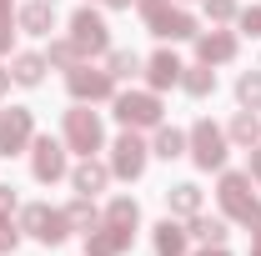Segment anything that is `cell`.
I'll list each match as a JSON object with an SVG mask.
<instances>
[{
  "instance_id": "277c9868",
  "label": "cell",
  "mask_w": 261,
  "mask_h": 256,
  "mask_svg": "<svg viewBox=\"0 0 261 256\" xmlns=\"http://www.w3.org/2000/svg\"><path fill=\"white\" fill-rule=\"evenodd\" d=\"M116 121L126 131H156L161 126V100H156V91H126V96H116Z\"/></svg>"
},
{
  "instance_id": "d6986e66",
  "label": "cell",
  "mask_w": 261,
  "mask_h": 256,
  "mask_svg": "<svg viewBox=\"0 0 261 256\" xmlns=\"http://www.w3.org/2000/svg\"><path fill=\"white\" fill-rule=\"evenodd\" d=\"M151 241H156V256H186V241H191V236L166 216V221L156 226V236H151Z\"/></svg>"
},
{
  "instance_id": "7402d4cb",
  "label": "cell",
  "mask_w": 261,
  "mask_h": 256,
  "mask_svg": "<svg viewBox=\"0 0 261 256\" xmlns=\"http://www.w3.org/2000/svg\"><path fill=\"white\" fill-rule=\"evenodd\" d=\"M186 236L206 241V246H221V241H226V221H221V216H201V211H196L191 226H186Z\"/></svg>"
},
{
  "instance_id": "603a6c76",
  "label": "cell",
  "mask_w": 261,
  "mask_h": 256,
  "mask_svg": "<svg viewBox=\"0 0 261 256\" xmlns=\"http://www.w3.org/2000/svg\"><path fill=\"white\" fill-rule=\"evenodd\" d=\"M65 221H70V231H96V226H100L96 201H91V196H75V201L65 206Z\"/></svg>"
},
{
  "instance_id": "52a82bcc",
  "label": "cell",
  "mask_w": 261,
  "mask_h": 256,
  "mask_svg": "<svg viewBox=\"0 0 261 256\" xmlns=\"http://www.w3.org/2000/svg\"><path fill=\"white\" fill-rule=\"evenodd\" d=\"M70 40H75L81 56H106V50H111V25L100 20L91 5H81V10L70 15Z\"/></svg>"
},
{
  "instance_id": "1f68e13d",
  "label": "cell",
  "mask_w": 261,
  "mask_h": 256,
  "mask_svg": "<svg viewBox=\"0 0 261 256\" xmlns=\"http://www.w3.org/2000/svg\"><path fill=\"white\" fill-rule=\"evenodd\" d=\"M10 35H15V15H0V56L10 50Z\"/></svg>"
},
{
  "instance_id": "d4e9b609",
  "label": "cell",
  "mask_w": 261,
  "mask_h": 256,
  "mask_svg": "<svg viewBox=\"0 0 261 256\" xmlns=\"http://www.w3.org/2000/svg\"><path fill=\"white\" fill-rule=\"evenodd\" d=\"M106 70H111V81H130V75H141V56L136 50H106Z\"/></svg>"
},
{
  "instance_id": "484cf974",
  "label": "cell",
  "mask_w": 261,
  "mask_h": 256,
  "mask_svg": "<svg viewBox=\"0 0 261 256\" xmlns=\"http://www.w3.org/2000/svg\"><path fill=\"white\" fill-rule=\"evenodd\" d=\"M236 100H241V111H261V70H241Z\"/></svg>"
},
{
  "instance_id": "44dd1931",
  "label": "cell",
  "mask_w": 261,
  "mask_h": 256,
  "mask_svg": "<svg viewBox=\"0 0 261 256\" xmlns=\"http://www.w3.org/2000/svg\"><path fill=\"white\" fill-rule=\"evenodd\" d=\"M181 86H186V96H211L216 91V70L211 65H181Z\"/></svg>"
},
{
  "instance_id": "d6a6232c",
  "label": "cell",
  "mask_w": 261,
  "mask_h": 256,
  "mask_svg": "<svg viewBox=\"0 0 261 256\" xmlns=\"http://www.w3.org/2000/svg\"><path fill=\"white\" fill-rule=\"evenodd\" d=\"M0 211H15V186H0Z\"/></svg>"
},
{
  "instance_id": "ba28073f",
  "label": "cell",
  "mask_w": 261,
  "mask_h": 256,
  "mask_svg": "<svg viewBox=\"0 0 261 256\" xmlns=\"http://www.w3.org/2000/svg\"><path fill=\"white\" fill-rule=\"evenodd\" d=\"M146 161H151V146H146L136 131H126V136L111 146V176H121V181H141V176H146Z\"/></svg>"
},
{
  "instance_id": "f546056e",
  "label": "cell",
  "mask_w": 261,
  "mask_h": 256,
  "mask_svg": "<svg viewBox=\"0 0 261 256\" xmlns=\"http://www.w3.org/2000/svg\"><path fill=\"white\" fill-rule=\"evenodd\" d=\"M206 15L221 25V20H231V15H236V0H206Z\"/></svg>"
},
{
  "instance_id": "f1b7e54d",
  "label": "cell",
  "mask_w": 261,
  "mask_h": 256,
  "mask_svg": "<svg viewBox=\"0 0 261 256\" xmlns=\"http://www.w3.org/2000/svg\"><path fill=\"white\" fill-rule=\"evenodd\" d=\"M15 246H20V226L10 221V211H0V251L10 256Z\"/></svg>"
},
{
  "instance_id": "ffe728a7",
  "label": "cell",
  "mask_w": 261,
  "mask_h": 256,
  "mask_svg": "<svg viewBox=\"0 0 261 256\" xmlns=\"http://www.w3.org/2000/svg\"><path fill=\"white\" fill-rule=\"evenodd\" d=\"M151 156H161V161H176V156H186V131H176V126H156Z\"/></svg>"
},
{
  "instance_id": "83f0119b",
  "label": "cell",
  "mask_w": 261,
  "mask_h": 256,
  "mask_svg": "<svg viewBox=\"0 0 261 256\" xmlns=\"http://www.w3.org/2000/svg\"><path fill=\"white\" fill-rule=\"evenodd\" d=\"M45 65H56V70H70V65H81V50H75V40H50V50H45Z\"/></svg>"
},
{
  "instance_id": "6da1fadb",
  "label": "cell",
  "mask_w": 261,
  "mask_h": 256,
  "mask_svg": "<svg viewBox=\"0 0 261 256\" xmlns=\"http://www.w3.org/2000/svg\"><path fill=\"white\" fill-rule=\"evenodd\" d=\"M216 201H221V211H226L231 221L261 226V201H256V191H251V176H246V171H221Z\"/></svg>"
},
{
  "instance_id": "ac0fdd59",
  "label": "cell",
  "mask_w": 261,
  "mask_h": 256,
  "mask_svg": "<svg viewBox=\"0 0 261 256\" xmlns=\"http://www.w3.org/2000/svg\"><path fill=\"white\" fill-rule=\"evenodd\" d=\"M45 70H50V65H45V56L20 50V56L10 61V81H15V86H40V81H45Z\"/></svg>"
},
{
  "instance_id": "74e56055",
  "label": "cell",
  "mask_w": 261,
  "mask_h": 256,
  "mask_svg": "<svg viewBox=\"0 0 261 256\" xmlns=\"http://www.w3.org/2000/svg\"><path fill=\"white\" fill-rule=\"evenodd\" d=\"M251 256H261V226H256V241H251Z\"/></svg>"
},
{
  "instance_id": "cb8c5ba5",
  "label": "cell",
  "mask_w": 261,
  "mask_h": 256,
  "mask_svg": "<svg viewBox=\"0 0 261 256\" xmlns=\"http://www.w3.org/2000/svg\"><path fill=\"white\" fill-rule=\"evenodd\" d=\"M226 136L236 141V146H246V151H251V146H256V136H261L256 111H236V116H231V131H226Z\"/></svg>"
},
{
  "instance_id": "4316f807",
  "label": "cell",
  "mask_w": 261,
  "mask_h": 256,
  "mask_svg": "<svg viewBox=\"0 0 261 256\" xmlns=\"http://www.w3.org/2000/svg\"><path fill=\"white\" fill-rule=\"evenodd\" d=\"M106 221H116V226H130V231H136V226H141V206H136L130 196H116V201L106 206Z\"/></svg>"
},
{
  "instance_id": "7c38bea8",
  "label": "cell",
  "mask_w": 261,
  "mask_h": 256,
  "mask_svg": "<svg viewBox=\"0 0 261 256\" xmlns=\"http://www.w3.org/2000/svg\"><path fill=\"white\" fill-rule=\"evenodd\" d=\"M130 241H136L130 226L106 221V226H96V231H86V256H121V251H130Z\"/></svg>"
},
{
  "instance_id": "30bf717a",
  "label": "cell",
  "mask_w": 261,
  "mask_h": 256,
  "mask_svg": "<svg viewBox=\"0 0 261 256\" xmlns=\"http://www.w3.org/2000/svg\"><path fill=\"white\" fill-rule=\"evenodd\" d=\"M31 141H35V116L25 111V106L0 111V156H20Z\"/></svg>"
},
{
  "instance_id": "8fae6325",
  "label": "cell",
  "mask_w": 261,
  "mask_h": 256,
  "mask_svg": "<svg viewBox=\"0 0 261 256\" xmlns=\"http://www.w3.org/2000/svg\"><path fill=\"white\" fill-rule=\"evenodd\" d=\"M31 171H35V181H61L65 176V146L61 141H50V136H40V141H31Z\"/></svg>"
},
{
  "instance_id": "3957f363",
  "label": "cell",
  "mask_w": 261,
  "mask_h": 256,
  "mask_svg": "<svg viewBox=\"0 0 261 256\" xmlns=\"http://www.w3.org/2000/svg\"><path fill=\"white\" fill-rule=\"evenodd\" d=\"M20 231L35 236V241H45V246H61L65 236H70V221H65V211H56V206L31 201V206L20 211Z\"/></svg>"
},
{
  "instance_id": "2e32d148",
  "label": "cell",
  "mask_w": 261,
  "mask_h": 256,
  "mask_svg": "<svg viewBox=\"0 0 261 256\" xmlns=\"http://www.w3.org/2000/svg\"><path fill=\"white\" fill-rule=\"evenodd\" d=\"M166 211H171V216H196V211H201V186H196V181L166 186Z\"/></svg>"
},
{
  "instance_id": "5bb4252c",
  "label": "cell",
  "mask_w": 261,
  "mask_h": 256,
  "mask_svg": "<svg viewBox=\"0 0 261 256\" xmlns=\"http://www.w3.org/2000/svg\"><path fill=\"white\" fill-rule=\"evenodd\" d=\"M15 25L25 35H50L56 31V0H31V5H20V10H15Z\"/></svg>"
},
{
  "instance_id": "5b68a950",
  "label": "cell",
  "mask_w": 261,
  "mask_h": 256,
  "mask_svg": "<svg viewBox=\"0 0 261 256\" xmlns=\"http://www.w3.org/2000/svg\"><path fill=\"white\" fill-rule=\"evenodd\" d=\"M106 146V131H100L96 111H86V100L75 111H65V151H81V156H96Z\"/></svg>"
},
{
  "instance_id": "9a60e30c",
  "label": "cell",
  "mask_w": 261,
  "mask_h": 256,
  "mask_svg": "<svg viewBox=\"0 0 261 256\" xmlns=\"http://www.w3.org/2000/svg\"><path fill=\"white\" fill-rule=\"evenodd\" d=\"M106 181H111V166H100L96 156H86L75 171H70V186H75V196H96V191H106Z\"/></svg>"
},
{
  "instance_id": "8992f818",
  "label": "cell",
  "mask_w": 261,
  "mask_h": 256,
  "mask_svg": "<svg viewBox=\"0 0 261 256\" xmlns=\"http://www.w3.org/2000/svg\"><path fill=\"white\" fill-rule=\"evenodd\" d=\"M186 141H191V161L201 166V171H221V166H226V131L211 126L206 116L191 126V136H186Z\"/></svg>"
},
{
  "instance_id": "d590c367",
  "label": "cell",
  "mask_w": 261,
  "mask_h": 256,
  "mask_svg": "<svg viewBox=\"0 0 261 256\" xmlns=\"http://www.w3.org/2000/svg\"><path fill=\"white\" fill-rule=\"evenodd\" d=\"M201 256H231V251H226V246H206Z\"/></svg>"
},
{
  "instance_id": "4fadbf2b",
  "label": "cell",
  "mask_w": 261,
  "mask_h": 256,
  "mask_svg": "<svg viewBox=\"0 0 261 256\" xmlns=\"http://www.w3.org/2000/svg\"><path fill=\"white\" fill-rule=\"evenodd\" d=\"M196 56H201V65H226L236 56V35L231 31H196Z\"/></svg>"
},
{
  "instance_id": "e575fe53",
  "label": "cell",
  "mask_w": 261,
  "mask_h": 256,
  "mask_svg": "<svg viewBox=\"0 0 261 256\" xmlns=\"http://www.w3.org/2000/svg\"><path fill=\"white\" fill-rule=\"evenodd\" d=\"M10 91V65H0V96Z\"/></svg>"
},
{
  "instance_id": "f35d334b",
  "label": "cell",
  "mask_w": 261,
  "mask_h": 256,
  "mask_svg": "<svg viewBox=\"0 0 261 256\" xmlns=\"http://www.w3.org/2000/svg\"><path fill=\"white\" fill-rule=\"evenodd\" d=\"M0 15H10V0H0Z\"/></svg>"
},
{
  "instance_id": "4dcf8cb0",
  "label": "cell",
  "mask_w": 261,
  "mask_h": 256,
  "mask_svg": "<svg viewBox=\"0 0 261 256\" xmlns=\"http://www.w3.org/2000/svg\"><path fill=\"white\" fill-rule=\"evenodd\" d=\"M241 31L251 35V40H261V5H251V10H241Z\"/></svg>"
},
{
  "instance_id": "7a4b0ae2",
  "label": "cell",
  "mask_w": 261,
  "mask_h": 256,
  "mask_svg": "<svg viewBox=\"0 0 261 256\" xmlns=\"http://www.w3.org/2000/svg\"><path fill=\"white\" fill-rule=\"evenodd\" d=\"M136 5H141L151 35H161V40H186V35H196V15L191 10H181V5H171V0H136Z\"/></svg>"
},
{
  "instance_id": "836d02e7",
  "label": "cell",
  "mask_w": 261,
  "mask_h": 256,
  "mask_svg": "<svg viewBox=\"0 0 261 256\" xmlns=\"http://www.w3.org/2000/svg\"><path fill=\"white\" fill-rule=\"evenodd\" d=\"M251 181H261V146H251V171H246Z\"/></svg>"
},
{
  "instance_id": "9c48e42d",
  "label": "cell",
  "mask_w": 261,
  "mask_h": 256,
  "mask_svg": "<svg viewBox=\"0 0 261 256\" xmlns=\"http://www.w3.org/2000/svg\"><path fill=\"white\" fill-rule=\"evenodd\" d=\"M65 86H70V96H75V100H111V96H116V81H111V70L86 65V61L65 70Z\"/></svg>"
},
{
  "instance_id": "8d00e7d4",
  "label": "cell",
  "mask_w": 261,
  "mask_h": 256,
  "mask_svg": "<svg viewBox=\"0 0 261 256\" xmlns=\"http://www.w3.org/2000/svg\"><path fill=\"white\" fill-rule=\"evenodd\" d=\"M106 5H111V10H130V0H106Z\"/></svg>"
},
{
  "instance_id": "e0dca14e",
  "label": "cell",
  "mask_w": 261,
  "mask_h": 256,
  "mask_svg": "<svg viewBox=\"0 0 261 256\" xmlns=\"http://www.w3.org/2000/svg\"><path fill=\"white\" fill-rule=\"evenodd\" d=\"M146 81H151V91H166V86H176V81H181V61H176L171 50H156V56L146 61Z\"/></svg>"
}]
</instances>
